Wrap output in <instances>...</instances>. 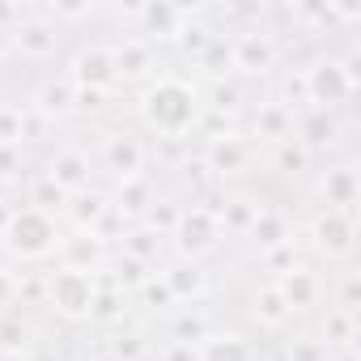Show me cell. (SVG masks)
Here are the masks:
<instances>
[{
	"mask_svg": "<svg viewBox=\"0 0 361 361\" xmlns=\"http://www.w3.org/2000/svg\"><path fill=\"white\" fill-rule=\"evenodd\" d=\"M157 276L166 281V289H170V298H174L178 306L200 302V298H204V289H209V272H204L196 259H174V264H166Z\"/></svg>",
	"mask_w": 361,
	"mask_h": 361,
	"instance_id": "obj_19",
	"label": "cell"
},
{
	"mask_svg": "<svg viewBox=\"0 0 361 361\" xmlns=\"http://www.w3.org/2000/svg\"><path fill=\"white\" fill-rule=\"evenodd\" d=\"M64 213L73 217V226H77V234H94V230L102 226V217L111 213V196H102V192H94V188H85V192H77V196H68V204H64Z\"/></svg>",
	"mask_w": 361,
	"mask_h": 361,
	"instance_id": "obj_23",
	"label": "cell"
},
{
	"mask_svg": "<svg viewBox=\"0 0 361 361\" xmlns=\"http://www.w3.org/2000/svg\"><path fill=\"white\" fill-rule=\"evenodd\" d=\"M255 161V145L247 136H234V132H221V136H209L204 153H200V166L213 174V178H238L247 174Z\"/></svg>",
	"mask_w": 361,
	"mask_h": 361,
	"instance_id": "obj_10",
	"label": "cell"
},
{
	"mask_svg": "<svg viewBox=\"0 0 361 361\" xmlns=\"http://www.w3.org/2000/svg\"><path fill=\"white\" fill-rule=\"evenodd\" d=\"M259 259H264V268H268L272 276H285L289 268H298V251H293V243H285V247H272V251H264Z\"/></svg>",
	"mask_w": 361,
	"mask_h": 361,
	"instance_id": "obj_40",
	"label": "cell"
},
{
	"mask_svg": "<svg viewBox=\"0 0 361 361\" xmlns=\"http://www.w3.org/2000/svg\"><path fill=\"white\" fill-rule=\"evenodd\" d=\"M22 106H0V145H22Z\"/></svg>",
	"mask_w": 361,
	"mask_h": 361,
	"instance_id": "obj_39",
	"label": "cell"
},
{
	"mask_svg": "<svg viewBox=\"0 0 361 361\" xmlns=\"http://www.w3.org/2000/svg\"><path fill=\"white\" fill-rule=\"evenodd\" d=\"M268 361H285V353H272V357H268Z\"/></svg>",
	"mask_w": 361,
	"mask_h": 361,
	"instance_id": "obj_49",
	"label": "cell"
},
{
	"mask_svg": "<svg viewBox=\"0 0 361 361\" xmlns=\"http://www.w3.org/2000/svg\"><path fill=\"white\" fill-rule=\"evenodd\" d=\"M289 136H293V111H289L285 102L268 98V102H259V106L251 111V145L259 140V145L276 149V145H285Z\"/></svg>",
	"mask_w": 361,
	"mask_h": 361,
	"instance_id": "obj_18",
	"label": "cell"
},
{
	"mask_svg": "<svg viewBox=\"0 0 361 361\" xmlns=\"http://www.w3.org/2000/svg\"><path fill=\"white\" fill-rule=\"evenodd\" d=\"M136 293H140V298H145V306H153V310H170V306H178V302L170 298V289H166V281H161L157 272H153Z\"/></svg>",
	"mask_w": 361,
	"mask_h": 361,
	"instance_id": "obj_38",
	"label": "cell"
},
{
	"mask_svg": "<svg viewBox=\"0 0 361 361\" xmlns=\"http://www.w3.org/2000/svg\"><path fill=\"white\" fill-rule=\"evenodd\" d=\"M60 226H56V217L51 213H39V209H30V204H13V213H9V226L0 230V247H5V255L9 259H18V264H43V259H51L56 251H60Z\"/></svg>",
	"mask_w": 361,
	"mask_h": 361,
	"instance_id": "obj_2",
	"label": "cell"
},
{
	"mask_svg": "<svg viewBox=\"0 0 361 361\" xmlns=\"http://www.w3.org/2000/svg\"><path fill=\"white\" fill-rule=\"evenodd\" d=\"M327 361H357V348H336L327 353Z\"/></svg>",
	"mask_w": 361,
	"mask_h": 361,
	"instance_id": "obj_45",
	"label": "cell"
},
{
	"mask_svg": "<svg viewBox=\"0 0 361 361\" xmlns=\"http://www.w3.org/2000/svg\"><path fill=\"white\" fill-rule=\"evenodd\" d=\"M200 361H255V348L238 331H209L200 340Z\"/></svg>",
	"mask_w": 361,
	"mask_h": 361,
	"instance_id": "obj_25",
	"label": "cell"
},
{
	"mask_svg": "<svg viewBox=\"0 0 361 361\" xmlns=\"http://www.w3.org/2000/svg\"><path fill=\"white\" fill-rule=\"evenodd\" d=\"M302 85H306V106H319V111H340L357 98V85L348 81L340 56H314L302 68Z\"/></svg>",
	"mask_w": 361,
	"mask_h": 361,
	"instance_id": "obj_5",
	"label": "cell"
},
{
	"mask_svg": "<svg viewBox=\"0 0 361 361\" xmlns=\"http://www.w3.org/2000/svg\"><path fill=\"white\" fill-rule=\"evenodd\" d=\"M340 136H344V128H340L336 111H319V106H302V111H293V140H298L310 157L336 149Z\"/></svg>",
	"mask_w": 361,
	"mask_h": 361,
	"instance_id": "obj_14",
	"label": "cell"
},
{
	"mask_svg": "<svg viewBox=\"0 0 361 361\" xmlns=\"http://www.w3.org/2000/svg\"><path fill=\"white\" fill-rule=\"evenodd\" d=\"M102 166L111 170L115 183H128V178H145L149 174V145L140 132L132 128H115L102 136Z\"/></svg>",
	"mask_w": 361,
	"mask_h": 361,
	"instance_id": "obj_8",
	"label": "cell"
},
{
	"mask_svg": "<svg viewBox=\"0 0 361 361\" xmlns=\"http://www.w3.org/2000/svg\"><path fill=\"white\" fill-rule=\"evenodd\" d=\"M272 285L281 289V298H285V306H289L293 314H310L314 306H323V293H327L323 276H319L310 264L289 268V272H285V276H276Z\"/></svg>",
	"mask_w": 361,
	"mask_h": 361,
	"instance_id": "obj_15",
	"label": "cell"
},
{
	"mask_svg": "<svg viewBox=\"0 0 361 361\" xmlns=\"http://www.w3.org/2000/svg\"><path fill=\"white\" fill-rule=\"evenodd\" d=\"M281 353H285V361H327V344L319 336H289V344Z\"/></svg>",
	"mask_w": 361,
	"mask_h": 361,
	"instance_id": "obj_32",
	"label": "cell"
},
{
	"mask_svg": "<svg viewBox=\"0 0 361 361\" xmlns=\"http://www.w3.org/2000/svg\"><path fill=\"white\" fill-rule=\"evenodd\" d=\"M153 64H157L153 43H145L136 35L115 43V73H119V81H153Z\"/></svg>",
	"mask_w": 361,
	"mask_h": 361,
	"instance_id": "obj_21",
	"label": "cell"
},
{
	"mask_svg": "<svg viewBox=\"0 0 361 361\" xmlns=\"http://www.w3.org/2000/svg\"><path fill=\"white\" fill-rule=\"evenodd\" d=\"M30 348H35V331H30V323L18 310L0 319V353L5 357H26Z\"/></svg>",
	"mask_w": 361,
	"mask_h": 361,
	"instance_id": "obj_29",
	"label": "cell"
},
{
	"mask_svg": "<svg viewBox=\"0 0 361 361\" xmlns=\"http://www.w3.org/2000/svg\"><path fill=\"white\" fill-rule=\"evenodd\" d=\"M51 183L64 192V196H77V192H85L90 188V178H94V166H90V153L85 149H73V145H64V149H56L51 157H47V170H43Z\"/></svg>",
	"mask_w": 361,
	"mask_h": 361,
	"instance_id": "obj_16",
	"label": "cell"
},
{
	"mask_svg": "<svg viewBox=\"0 0 361 361\" xmlns=\"http://www.w3.org/2000/svg\"><path fill=\"white\" fill-rule=\"evenodd\" d=\"M276 60H281V47L268 30H234L230 35V73H243V77H272L276 73Z\"/></svg>",
	"mask_w": 361,
	"mask_h": 361,
	"instance_id": "obj_7",
	"label": "cell"
},
{
	"mask_svg": "<svg viewBox=\"0 0 361 361\" xmlns=\"http://www.w3.org/2000/svg\"><path fill=\"white\" fill-rule=\"evenodd\" d=\"M98 272H77V268H56L43 281V306H51L64 323H85L94 319V302H98Z\"/></svg>",
	"mask_w": 361,
	"mask_h": 361,
	"instance_id": "obj_3",
	"label": "cell"
},
{
	"mask_svg": "<svg viewBox=\"0 0 361 361\" xmlns=\"http://www.w3.org/2000/svg\"><path fill=\"white\" fill-rule=\"evenodd\" d=\"M247 238L259 247V255L264 251H272V247H285V243H293V226H289V217L281 213V209H259V217H255V226L247 230Z\"/></svg>",
	"mask_w": 361,
	"mask_h": 361,
	"instance_id": "obj_24",
	"label": "cell"
},
{
	"mask_svg": "<svg viewBox=\"0 0 361 361\" xmlns=\"http://www.w3.org/2000/svg\"><path fill=\"white\" fill-rule=\"evenodd\" d=\"M174 221H178V204H174V200H153V204H149V213H145V226H149V230H157L161 238L174 230Z\"/></svg>",
	"mask_w": 361,
	"mask_h": 361,
	"instance_id": "obj_36",
	"label": "cell"
},
{
	"mask_svg": "<svg viewBox=\"0 0 361 361\" xmlns=\"http://www.w3.org/2000/svg\"><path fill=\"white\" fill-rule=\"evenodd\" d=\"M319 200L323 209H336V213H353L357 209V196H361V178H357V161L344 157V161H331L319 170Z\"/></svg>",
	"mask_w": 361,
	"mask_h": 361,
	"instance_id": "obj_12",
	"label": "cell"
},
{
	"mask_svg": "<svg viewBox=\"0 0 361 361\" xmlns=\"http://www.w3.org/2000/svg\"><path fill=\"white\" fill-rule=\"evenodd\" d=\"M9 196H13V183H5V178H0V204H9Z\"/></svg>",
	"mask_w": 361,
	"mask_h": 361,
	"instance_id": "obj_47",
	"label": "cell"
},
{
	"mask_svg": "<svg viewBox=\"0 0 361 361\" xmlns=\"http://www.w3.org/2000/svg\"><path fill=\"white\" fill-rule=\"evenodd\" d=\"M60 268H77V272H102L106 264V243L94 234H64L60 238Z\"/></svg>",
	"mask_w": 361,
	"mask_h": 361,
	"instance_id": "obj_20",
	"label": "cell"
},
{
	"mask_svg": "<svg viewBox=\"0 0 361 361\" xmlns=\"http://www.w3.org/2000/svg\"><path fill=\"white\" fill-rule=\"evenodd\" d=\"M319 340L327 344V353H336V348H357V314L327 306V314H323V323H319Z\"/></svg>",
	"mask_w": 361,
	"mask_h": 361,
	"instance_id": "obj_28",
	"label": "cell"
},
{
	"mask_svg": "<svg viewBox=\"0 0 361 361\" xmlns=\"http://www.w3.org/2000/svg\"><path fill=\"white\" fill-rule=\"evenodd\" d=\"M90 361H123V357H119V353H111V348H98Z\"/></svg>",
	"mask_w": 361,
	"mask_h": 361,
	"instance_id": "obj_46",
	"label": "cell"
},
{
	"mask_svg": "<svg viewBox=\"0 0 361 361\" xmlns=\"http://www.w3.org/2000/svg\"><path fill=\"white\" fill-rule=\"evenodd\" d=\"M268 153H272V166H276L281 174H302V170H310V161H314V157H310V153H306V149H302L293 136H289L285 145L268 149Z\"/></svg>",
	"mask_w": 361,
	"mask_h": 361,
	"instance_id": "obj_30",
	"label": "cell"
},
{
	"mask_svg": "<svg viewBox=\"0 0 361 361\" xmlns=\"http://www.w3.org/2000/svg\"><path fill=\"white\" fill-rule=\"evenodd\" d=\"M18 170H22V145H0V178L13 183Z\"/></svg>",
	"mask_w": 361,
	"mask_h": 361,
	"instance_id": "obj_41",
	"label": "cell"
},
{
	"mask_svg": "<svg viewBox=\"0 0 361 361\" xmlns=\"http://www.w3.org/2000/svg\"><path fill=\"white\" fill-rule=\"evenodd\" d=\"M9 213H13V204H0V230L9 226Z\"/></svg>",
	"mask_w": 361,
	"mask_h": 361,
	"instance_id": "obj_48",
	"label": "cell"
},
{
	"mask_svg": "<svg viewBox=\"0 0 361 361\" xmlns=\"http://www.w3.org/2000/svg\"><path fill=\"white\" fill-rule=\"evenodd\" d=\"M153 200H157V196H153V183H149V174H145V178H128V183H115V200H111V209H115L119 217H145Z\"/></svg>",
	"mask_w": 361,
	"mask_h": 361,
	"instance_id": "obj_26",
	"label": "cell"
},
{
	"mask_svg": "<svg viewBox=\"0 0 361 361\" xmlns=\"http://www.w3.org/2000/svg\"><path fill=\"white\" fill-rule=\"evenodd\" d=\"M136 115L157 140H188L204 115V94H200V85H192L183 77L161 73V77L145 81Z\"/></svg>",
	"mask_w": 361,
	"mask_h": 361,
	"instance_id": "obj_1",
	"label": "cell"
},
{
	"mask_svg": "<svg viewBox=\"0 0 361 361\" xmlns=\"http://www.w3.org/2000/svg\"><path fill=\"white\" fill-rule=\"evenodd\" d=\"M30 111H35L39 119H47V123L77 115V85H73L64 73H60V77H47V81L35 90V98H30Z\"/></svg>",
	"mask_w": 361,
	"mask_h": 361,
	"instance_id": "obj_17",
	"label": "cell"
},
{
	"mask_svg": "<svg viewBox=\"0 0 361 361\" xmlns=\"http://www.w3.org/2000/svg\"><path fill=\"white\" fill-rule=\"evenodd\" d=\"M161 243H166V238H161L157 230H149L145 221H136V226H128V230H123L119 251H123V255H132V259H140V264H149V268H157Z\"/></svg>",
	"mask_w": 361,
	"mask_h": 361,
	"instance_id": "obj_27",
	"label": "cell"
},
{
	"mask_svg": "<svg viewBox=\"0 0 361 361\" xmlns=\"http://www.w3.org/2000/svg\"><path fill=\"white\" fill-rule=\"evenodd\" d=\"M331 306H336V310H348V314H357V306H361V281H357V272H353V268H344V272H340Z\"/></svg>",
	"mask_w": 361,
	"mask_h": 361,
	"instance_id": "obj_33",
	"label": "cell"
},
{
	"mask_svg": "<svg viewBox=\"0 0 361 361\" xmlns=\"http://www.w3.org/2000/svg\"><path fill=\"white\" fill-rule=\"evenodd\" d=\"M251 319H255L264 331H285V327L293 323V310L285 306V298H281V289H276L272 281L251 293Z\"/></svg>",
	"mask_w": 361,
	"mask_h": 361,
	"instance_id": "obj_22",
	"label": "cell"
},
{
	"mask_svg": "<svg viewBox=\"0 0 361 361\" xmlns=\"http://www.w3.org/2000/svg\"><path fill=\"white\" fill-rule=\"evenodd\" d=\"M64 77L77 85V90H115L119 85V73H115V47L111 43H81L64 68Z\"/></svg>",
	"mask_w": 361,
	"mask_h": 361,
	"instance_id": "obj_9",
	"label": "cell"
},
{
	"mask_svg": "<svg viewBox=\"0 0 361 361\" xmlns=\"http://www.w3.org/2000/svg\"><path fill=\"white\" fill-rule=\"evenodd\" d=\"M166 238L174 243L178 259H196V264H200L204 255H213V251L221 247L226 230H221V217H217L213 209L188 204V209H178V221H174V230H170Z\"/></svg>",
	"mask_w": 361,
	"mask_h": 361,
	"instance_id": "obj_4",
	"label": "cell"
},
{
	"mask_svg": "<svg viewBox=\"0 0 361 361\" xmlns=\"http://www.w3.org/2000/svg\"><path fill=\"white\" fill-rule=\"evenodd\" d=\"M22 361H64V357H56L51 348H30V353H26Z\"/></svg>",
	"mask_w": 361,
	"mask_h": 361,
	"instance_id": "obj_44",
	"label": "cell"
},
{
	"mask_svg": "<svg viewBox=\"0 0 361 361\" xmlns=\"http://www.w3.org/2000/svg\"><path fill=\"white\" fill-rule=\"evenodd\" d=\"M64 204H68V196H64V192H60V188L51 183L47 174H43L39 183L30 188V209H39V213H51V217H56V213H60Z\"/></svg>",
	"mask_w": 361,
	"mask_h": 361,
	"instance_id": "obj_31",
	"label": "cell"
},
{
	"mask_svg": "<svg viewBox=\"0 0 361 361\" xmlns=\"http://www.w3.org/2000/svg\"><path fill=\"white\" fill-rule=\"evenodd\" d=\"M204 111H209V115H226V111L234 115V111H238V85H234V81H226V77H221V81H213Z\"/></svg>",
	"mask_w": 361,
	"mask_h": 361,
	"instance_id": "obj_35",
	"label": "cell"
},
{
	"mask_svg": "<svg viewBox=\"0 0 361 361\" xmlns=\"http://www.w3.org/2000/svg\"><path fill=\"white\" fill-rule=\"evenodd\" d=\"M132 18V35L145 39V43H174L178 26L188 22V9L183 5H166V0H149V5H132L128 9Z\"/></svg>",
	"mask_w": 361,
	"mask_h": 361,
	"instance_id": "obj_11",
	"label": "cell"
},
{
	"mask_svg": "<svg viewBox=\"0 0 361 361\" xmlns=\"http://www.w3.org/2000/svg\"><path fill=\"white\" fill-rule=\"evenodd\" d=\"M18 302H22V276H18L13 268L0 264V319L13 314V306H18Z\"/></svg>",
	"mask_w": 361,
	"mask_h": 361,
	"instance_id": "obj_37",
	"label": "cell"
},
{
	"mask_svg": "<svg viewBox=\"0 0 361 361\" xmlns=\"http://www.w3.org/2000/svg\"><path fill=\"white\" fill-rule=\"evenodd\" d=\"M157 361H200V344H183V340H170L161 353H157Z\"/></svg>",
	"mask_w": 361,
	"mask_h": 361,
	"instance_id": "obj_42",
	"label": "cell"
},
{
	"mask_svg": "<svg viewBox=\"0 0 361 361\" xmlns=\"http://www.w3.org/2000/svg\"><path fill=\"white\" fill-rule=\"evenodd\" d=\"M213 331V323L204 319V314H174V340H183V344H200L204 336Z\"/></svg>",
	"mask_w": 361,
	"mask_h": 361,
	"instance_id": "obj_34",
	"label": "cell"
},
{
	"mask_svg": "<svg viewBox=\"0 0 361 361\" xmlns=\"http://www.w3.org/2000/svg\"><path fill=\"white\" fill-rule=\"evenodd\" d=\"M310 247L327 259V264H348L353 259V243H357V217L353 213H336V209H319L306 226Z\"/></svg>",
	"mask_w": 361,
	"mask_h": 361,
	"instance_id": "obj_6",
	"label": "cell"
},
{
	"mask_svg": "<svg viewBox=\"0 0 361 361\" xmlns=\"http://www.w3.org/2000/svg\"><path fill=\"white\" fill-rule=\"evenodd\" d=\"M60 26H51L39 9H26L22 13V22L13 26V51L22 56V60H51L56 56V47H60Z\"/></svg>",
	"mask_w": 361,
	"mask_h": 361,
	"instance_id": "obj_13",
	"label": "cell"
},
{
	"mask_svg": "<svg viewBox=\"0 0 361 361\" xmlns=\"http://www.w3.org/2000/svg\"><path fill=\"white\" fill-rule=\"evenodd\" d=\"M13 56V30H5V26H0V64H5Z\"/></svg>",
	"mask_w": 361,
	"mask_h": 361,
	"instance_id": "obj_43",
	"label": "cell"
}]
</instances>
